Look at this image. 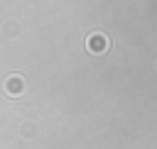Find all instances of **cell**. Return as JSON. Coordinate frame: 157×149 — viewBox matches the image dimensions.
Returning a JSON list of instances; mask_svg holds the SVG:
<instances>
[{"label":"cell","mask_w":157,"mask_h":149,"mask_svg":"<svg viewBox=\"0 0 157 149\" xmlns=\"http://www.w3.org/2000/svg\"><path fill=\"white\" fill-rule=\"evenodd\" d=\"M88 49H91V51H105V49H108L105 34H91V37H88Z\"/></svg>","instance_id":"cell-1"},{"label":"cell","mask_w":157,"mask_h":149,"mask_svg":"<svg viewBox=\"0 0 157 149\" xmlns=\"http://www.w3.org/2000/svg\"><path fill=\"white\" fill-rule=\"evenodd\" d=\"M22 88H25V83H22V78H20V76H10V78H7V83H5V90H7L10 95H17Z\"/></svg>","instance_id":"cell-2"}]
</instances>
